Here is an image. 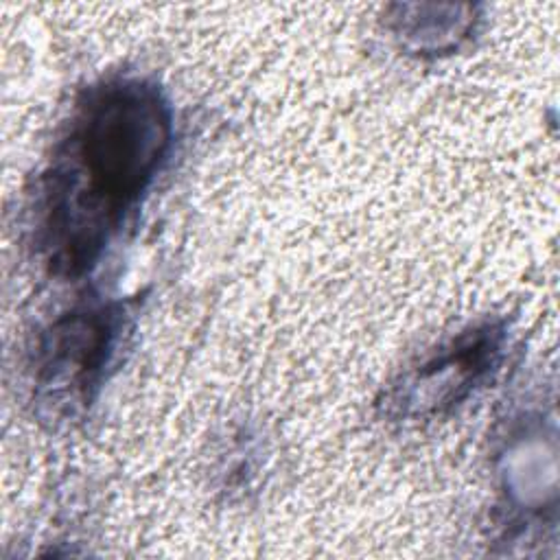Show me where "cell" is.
Masks as SVG:
<instances>
[{"instance_id":"7a4b0ae2","label":"cell","mask_w":560,"mask_h":560,"mask_svg":"<svg viewBox=\"0 0 560 560\" xmlns=\"http://www.w3.org/2000/svg\"><path fill=\"white\" fill-rule=\"evenodd\" d=\"M505 339L501 322H486L459 332L394 385L387 398L389 409L407 418H424L457 407L497 370Z\"/></svg>"},{"instance_id":"3957f363","label":"cell","mask_w":560,"mask_h":560,"mask_svg":"<svg viewBox=\"0 0 560 560\" xmlns=\"http://www.w3.org/2000/svg\"><path fill=\"white\" fill-rule=\"evenodd\" d=\"M112 304L83 306L44 332L37 352V385L55 405H85L109 363L120 330Z\"/></svg>"},{"instance_id":"277c9868","label":"cell","mask_w":560,"mask_h":560,"mask_svg":"<svg viewBox=\"0 0 560 560\" xmlns=\"http://www.w3.org/2000/svg\"><path fill=\"white\" fill-rule=\"evenodd\" d=\"M400 9V18L394 24V31L398 37L409 42L418 50H444L451 46H457L459 39H464L472 24V7L459 18L457 13L464 7H448V13L442 15L444 7L431 4L433 15H424L422 7H409L416 15H409L405 7Z\"/></svg>"},{"instance_id":"6da1fadb","label":"cell","mask_w":560,"mask_h":560,"mask_svg":"<svg viewBox=\"0 0 560 560\" xmlns=\"http://www.w3.org/2000/svg\"><path fill=\"white\" fill-rule=\"evenodd\" d=\"M171 107L133 77L103 81L79 103L42 182L39 238L57 273L88 271L171 149Z\"/></svg>"}]
</instances>
